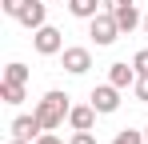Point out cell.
<instances>
[{"label": "cell", "instance_id": "21", "mask_svg": "<svg viewBox=\"0 0 148 144\" xmlns=\"http://www.w3.org/2000/svg\"><path fill=\"white\" fill-rule=\"evenodd\" d=\"M8 144H28V140H16V136H12V140H8Z\"/></svg>", "mask_w": 148, "mask_h": 144}, {"label": "cell", "instance_id": "11", "mask_svg": "<svg viewBox=\"0 0 148 144\" xmlns=\"http://www.w3.org/2000/svg\"><path fill=\"white\" fill-rule=\"evenodd\" d=\"M68 12H72L76 20H92V16L100 12V4L96 0H68Z\"/></svg>", "mask_w": 148, "mask_h": 144}, {"label": "cell", "instance_id": "3", "mask_svg": "<svg viewBox=\"0 0 148 144\" xmlns=\"http://www.w3.org/2000/svg\"><path fill=\"white\" fill-rule=\"evenodd\" d=\"M32 44H36V52H40V56H56V52H64V36H60V28L44 24V28H36Z\"/></svg>", "mask_w": 148, "mask_h": 144}, {"label": "cell", "instance_id": "1", "mask_svg": "<svg viewBox=\"0 0 148 144\" xmlns=\"http://www.w3.org/2000/svg\"><path fill=\"white\" fill-rule=\"evenodd\" d=\"M68 112H72V104H68L64 92H44L40 104H36V120L44 124V132H56V128L68 120Z\"/></svg>", "mask_w": 148, "mask_h": 144}, {"label": "cell", "instance_id": "9", "mask_svg": "<svg viewBox=\"0 0 148 144\" xmlns=\"http://www.w3.org/2000/svg\"><path fill=\"white\" fill-rule=\"evenodd\" d=\"M20 24H28L32 32H36V28H44V0H32L24 12H20Z\"/></svg>", "mask_w": 148, "mask_h": 144}, {"label": "cell", "instance_id": "8", "mask_svg": "<svg viewBox=\"0 0 148 144\" xmlns=\"http://www.w3.org/2000/svg\"><path fill=\"white\" fill-rule=\"evenodd\" d=\"M112 16H116V24H120V32H132L136 24H144V16L136 12V4H124V8H116Z\"/></svg>", "mask_w": 148, "mask_h": 144}, {"label": "cell", "instance_id": "6", "mask_svg": "<svg viewBox=\"0 0 148 144\" xmlns=\"http://www.w3.org/2000/svg\"><path fill=\"white\" fill-rule=\"evenodd\" d=\"M36 132H44V124L36 120V112H32V116H16V120H12V136H16V140H32Z\"/></svg>", "mask_w": 148, "mask_h": 144}, {"label": "cell", "instance_id": "19", "mask_svg": "<svg viewBox=\"0 0 148 144\" xmlns=\"http://www.w3.org/2000/svg\"><path fill=\"white\" fill-rule=\"evenodd\" d=\"M100 4H104L108 12H116V8H124V4H136V0H100Z\"/></svg>", "mask_w": 148, "mask_h": 144}, {"label": "cell", "instance_id": "2", "mask_svg": "<svg viewBox=\"0 0 148 144\" xmlns=\"http://www.w3.org/2000/svg\"><path fill=\"white\" fill-rule=\"evenodd\" d=\"M88 36H92L100 48H104V44H112V40L120 36V24H116V16H112L108 8H104V12H96V16H92V32H88Z\"/></svg>", "mask_w": 148, "mask_h": 144}, {"label": "cell", "instance_id": "23", "mask_svg": "<svg viewBox=\"0 0 148 144\" xmlns=\"http://www.w3.org/2000/svg\"><path fill=\"white\" fill-rule=\"evenodd\" d=\"M144 144H148V128H144Z\"/></svg>", "mask_w": 148, "mask_h": 144}, {"label": "cell", "instance_id": "12", "mask_svg": "<svg viewBox=\"0 0 148 144\" xmlns=\"http://www.w3.org/2000/svg\"><path fill=\"white\" fill-rule=\"evenodd\" d=\"M0 96H4V104H20V100H24V84L4 80V84H0Z\"/></svg>", "mask_w": 148, "mask_h": 144}, {"label": "cell", "instance_id": "18", "mask_svg": "<svg viewBox=\"0 0 148 144\" xmlns=\"http://www.w3.org/2000/svg\"><path fill=\"white\" fill-rule=\"evenodd\" d=\"M132 68L140 72V76H148V48H144V52H136V56H132Z\"/></svg>", "mask_w": 148, "mask_h": 144}, {"label": "cell", "instance_id": "14", "mask_svg": "<svg viewBox=\"0 0 148 144\" xmlns=\"http://www.w3.org/2000/svg\"><path fill=\"white\" fill-rule=\"evenodd\" d=\"M4 80H12V84H24V80H28V68H24V64H8V68H4Z\"/></svg>", "mask_w": 148, "mask_h": 144}, {"label": "cell", "instance_id": "7", "mask_svg": "<svg viewBox=\"0 0 148 144\" xmlns=\"http://www.w3.org/2000/svg\"><path fill=\"white\" fill-rule=\"evenodd\" d=\"M92 120H96V108H92V104H76L72 112H68L72 132H80V128H92Z\"/></svg>", "mask_w": 148, "mask_h": 144}, {"label": "cell", "instance_id": "17", "mask_svg": "<svg viewBox=\"0 0 148 144\" xmlns=\"http://www.w3.org/2000/svg\"><path fill=\"white\" fill-rule=\"evenodd\" d=\"M132 92H136V100H144V104H148V76H136Z\"/></svg>", "mask_w": 148, "mask_h": 144}, {"label": "cell", "instance_id": "16", "mask_svg": "<svg viewBox=\"0 0 148 144\" xmlns=\"http://www.w3.org/2000/svg\"><path fill=\"white\" fill-rule=\"evenodd\" d=\"M68 144H96V136H92V128H80V132H72Z\"/></svg>", "mask_w": 148, "mask_h": 144}, {"label": "cell", "instance_id": "20", "mask_svg": "<svg viewBox=\"0 0 148 144\" xmlns=\"http://www.w3.org/2000/svg\"><path fill=\"white\" fill-rule=\"evenodd\" d=\"M36 144H64V140H60V136H52V132H40V136H36Z\"/></svg>", "mask_w": 148, "mask_h": 144}, {"label": "cell", "instance_id": "4", "mask_svg": "<svg viewBox=\"0 0 148 144\" xmlns=\"http://www.w3.org/2000/svg\"><path fill=\"white\" fill-rule=\"evenodd\" d=\"M92 108L96 112H116L120 108V88L108 80V84H100V88H92Z\"/></svg>", "mask_w": 148, "mask_h": 144}, {"label": "cell", "instance_id": "15", "mask_svg": "<svg viewBox=\"0 0 148 144\" xmlns=\"http://www.w3.org/2000/svg\"><path fill=\"white\" fill-rule=\"evenodd\" d=\"M112 144H144V132H132V128H124V132H116V140Z\"/></svg>", "mask_w": 148, "mask_h": 144}, {"label": "cell", "instance_id": "5", "mask_svg": "<svg viewBox=\"0 0 148 144\" xmlns=\"http://www.w3.org/2000/svg\"><path fill=\"white\" fill-rule=\"evenodd\" d=\"M60 56H64V72H72V76H84L92 68V52L88 48H64Z\"/></svg>", "mask_w": 148, "mask_h": 144}, {"label": "cell", "instance_id": "22", "mask_svg": "<svg viewBox=\"0 0 148 144\" xmlns=\"http://www.w3.org/2000/svg\"><path fill=\"white\" fill-rule=\"evenodd\" d=\"M144 32H148V12H144Z\"/></svg>", "mask_w": 148, "mask_h": 144}, {"label": "cell", "instance_id": "13", "mask_svg": "<svg viewBox=\"0 0 148 144\" xmlns=\"http://www.w3.org/2000/svg\"><path fill=\"white\" fill-rule=\"evenodd\" d=\"M32 0H0V8H4V16H12V20H20V12H24Z\"/></svg>", "mask_w": 148, "mask_h": 144}, {"label": "cell", "instance_id": "10", "mask_svg": "<svg viewBox=\"0 0 148 144\" xmlns=\"http://www.w3.org/2000/svg\"><path fill=\"white\" fill-rule=\"evenodd\" d=\"M136 76H140V72H136V68H128V64H112V68H108V80H112L116 88H128V84H136Z\"/></svg>", "mask_w": 148, "mask_h": 144}]
</instances>
